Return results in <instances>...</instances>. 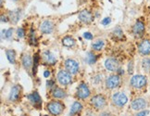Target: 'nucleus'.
I'll use <instances>...</instances> for the list:
<instances>
[{"label":"nucleus","mask_w":150,"mask_h":116,"mask_svg":"<svg viewBox=\"0 0 150 116\" xmlns=\"http://www.w3.org/2000/svg\"><path fill=\"white\" fill-rule=\"evenodd\" d=\"M65 109V105L63 104L61 101H51L47 104V110L49 113H51L52 115L55 116H59L62 113V112L64 111Z\"/></svg>","instance_id":"obj_1"},{"label":"nucleus","mask_w":150,"mask_h":116,"mask_svg":"<svg viewBox=\"0 0 150 116\" xmlns=\"http://www.w3.org/2000/svg\"><path fill=\"white\" fill-rule=\"evenodd\" d=\"M147 83V79L145 75H141V74H137V75H134V76H132L131 81H130V84L132 88H143L144 86H146Z\"/></svg>","instance_id":"obj_2"},{"label":"nucleus","mask_w":150,"mask_h":116,"mask_svg":"<svg viewBox=\"0 0 150 116\" xmlns=\"http://www.w3.org/2000/svg\"><path fill=\"white\" fill-rule=\"evenodd\" d=\"M112 101L114 105H116L118 107H123L125 104L128 101V97L122 92H117L112 96Z\"/></svg>","instance_id":"obj_3"},{"label":"nucleus","mask_w":150,"mask_h":116,"mask_svg":"<svg viewBox=\"0 0 150 116\" xmlns=\"http://www.w3.org/2000/svg\"><path fill=\"white\" fill-rule=\"evenodd\" d=\"M57 81L61 85H68L71 83V74L68 71H59L57 73Z\"/></svg>","instance_id":"obj_4"},{"label":"nucleus","mask_w":150,"mask_h":116,"mask_svg":"<svg viewBox=\"0 0 150 116\" xmlns=\"http://www.w3.org/2000/svg\"><path fill=\"white\" fill-rule=\"evenodd\" d=\"M91 103L96 110H100L103 109L104 107L106 106V97H104L103 95L99 94V95H96L93 97L91 98Z\"/></svg>","instance_id":"obj_5"},{"label":"nucleus","mask_w":150,"mask_h":116,"mask_svg":"<svg viewBox=\"0 0 150 116\" xmlns=\"http://www.w3.org/2000/svg\"><path fill=\"white\" fill-rule=\"evenodd\" d=\"M146 106H147V102L143 97L135 98L131 103V107L134 111H144V109H146Z\"/></svg>","instance_id":"obj_6"},{"label":"nucleus","mask_w":150,"mask_h":116,"mask_svg":"<svg viewBox=\"0 0 150 116\" xmlns=\"http://www.w3.org/2000/svg\"><path fill=\"white\" fill-rule=\"evenodd\" d=\"M120 85V77L118 74L110 75L106 80V86L108 89H114Z\"/></svg>","instance_id":"obj_7"},{"label":"nucleus","mask_w":150,"mask_h":116,"mask_svg":"<svg viewBox=\"0 0 150 116\" xmlns=\"http://www.w3.org/2000/svg\"><path fill=\"white\" fill-rule=\"evenodd\" d=\"M76 95L81 100H85L90 96V90L88 88V86L85 84H80L77 88V92Z\"/></svg>","instance_id":"obj_8"},{"label":"nucleus","mask_w":150,"mask_h":116,"mask_svg":"<svg viewBox=\"0 0 150 116\" xmlns=\"http://www.w3.org/2000/svg\"><path fill=\"white\" fill-rule=\"evenodd\" d=\"M65 67L71 74H75L79 72V63L72 59H69L65 61Z\"/></svg>","instance_id":"obj_9"},{"label":"nucleus","mask_w":150,"mask_h":116,"mask_svg":"<svg viewBox=\"0 0 150 116\" xmlns=\"http://www.w3.org/2000/svg\"><path fill=\"white\" fill-rule=\"evenodd\" d=\"M138 51L143 56H147L150 54V40H143L138 46Z\"/></svg>","instance_id":"obj_10"},{"label":"nucleus","mask_w":150,"mask_h":116,"mask_svg":"<svg viewBox=\"0 0 150 116\" xmlns=\"http://www.w3.org/2000/svg\"><path fill=\"white\" fill-rule=\"evenodd\" d=\"M145 30H146L145 24H144V22L141 21H137L136 23L134 24V28H132V32H134V36L136 37L143 36L144 33H145Z\"/></svg>","instance_id":"obj_11"},{"label":"nucleus","mask_w":150,"mask_h":116,"mask_svg":"<svg viewBox=\"0 0 150 116\" xmlns=\"http://www.w3.org/2000/svg\"><path fill=\"white\" fill-rule=\"evenodd\" d=\"M20 94H21V86L18 85L12 86V88H11L10 93H9V97H8L9 101L11 102L17 101L20 97Z\"/></svg>","instance_id":"obj_12"},{"label":"nucleus","mask_w":150,"mask_h":116,"mask_svg":"<svg viewBox=\"0 0 150 116\" xmlns=\"http://www.w3.org/2000/svg\"><path fill=\"white\" fill-rule=\"evenodd\" d=\"M119 61L116 59H108L105 61V67L107 70L110 72H114V71H118L119 70Z\"/></svg>","instance_id":"obj_13"},{"label":"nucleus","mask_w":150,"mask_h":116,"mask_svg":"<svg viewBox=\"0 0 150 116\" xmlns=\"http://www.w3.org/2000/svg\"><path fill=\"white\" fill-rule=\"evenodd\" d=\"M27 97H28V100H30V102L33 104V106L38 107V108L41 106L42 98H41V97H40V95L38 94L37 92H33V93H32V94L28 95Z\"/></svg>","instance_id":"obj_14"},{"label":"nucleus","mask_w":150,"mask_h":116,"mask_svg":"<svg viewBox=\"0 0 150 116\" xmlns=\"http://www.w3.org/2000/svg\"><path fill=\"white\" fill-rule=\"evenodd\" d=\"M40 30L43 33H51L54 30V24L53 22L50 21H45L44 22L41 23V25H40Z\"/></svg>","instance_id":"obj_15"},{"label":"nucleus","mask_w":150,"mask_h":116,"mask_svg":"<svg viewBox=\"0 0 150 116\" xmlns=\"http://www.w3.org/2000/svg\"><path fill=\"white\" fill-rule=\"evenodd\" d=\"M79 20L84 23H90L94 21V17L93 14L89 12L88 10H83L79 14Z\"/></svg>","instance_id":"obj_16"},{"label":"nucleus","mask_w":150,"mask_h":116,"mask_svg":"<svg viewBox=\"0 0 150 116\" xmlns=\"http://www.w3.org/2000/svg\"><path fill=\"white\" fill-rule=\"evenodd\" d=\"M43 57H44V60H45V63H47L48 65H54L57 62V59L55 58V56L48 50L44 52Z\"/></svg>","instance_id":"obj_17"},{"label":"nucleus","mask_w":150,"mask_h":116,"mask_svg":"<svg viewBox=\"0 0 150 116\" xmlns=\"http://www.w3.org/2000/svg\"><path fill=\"white\" fill-rule=\"evenodd\" d=\"M83 110V105L81 104L79 101H75L73 102L72 106L71 108V112H70V115L71 116H74L78 114L79 112H81V111Z\"/></svg>","instance_id":"obj_18"},{"label":"nucleus","mask_w":150,"mask_h":116,"mask_svg":"<svg viewBox=\"0 0 150 116\" xmlns=\"http://www.w3.org/2000/svg\"><path fill=\"white\" fill-rule=\"evenodd\" d=\"M51 94L56 98H64L66 97V92L59 88H54L51 90Z\"/></svg>","instance_id":"obj_19"},{"label":"nucleus","mask_w":150,"mask_h":116,"mask_svg":"<svg viewBox=\"0 0 150 116\" xmlns=\"http://www.w3.org/2000/svg\"><path fill=\"white\" fill-rule=\"evenodd\" d=\"M22 65L26 70H29L33 65V60L30 55H24L22 57Z\"/></svg>","instance_id":"obj_20"},{"label":"nucleus","mask_w":150,"mask_h":116,"mask_svg":"<svg viewBox=\"0 0 150 116\" xmlns=\"http://www.w3.org/2000/svg\"><path fill=\"white\" fill-rule=\"evenodd\" d=\"M6 55H7V58L8 61L11 63V64H15L16 62V53L15 51L12 49H8L6 50Z\"/></svg>","instance_id":"obj_21"},{"label":"nucleus","mask_w":150,"mask_h":116,"mask_svg":"<svg viewBox=\"0 0 150 116\" xmlns=\"http://www.w3.org/2000/svg\"><path fill=\"white\" fill-rule=\"evenodd\" d=\"M20 16H21V12L20 10H14V11H10L9 12V20L11 21V22L13 23H17L20 20Z\"/></svg>","instance_id":"obj_22"},{"label":"nucleus","mask_w":150,"mask_h":116,"mask_svg":"<svg viewBox=\"0 0 150 116\" xmlns=\"http://www.w3.org/2000/svg\"><path fill=\"white\" fill-rule=\"evenodd\" d=\"M62 44L63 46H67V48H71L75 45V40L71 36H65L62 39Z\"/></svg>","instance_id":"obj_23"},{"label":"nucleus","mask_w":150,"mask_h":116,"mask_svg":"<svg viewBox=\"0 0 150 116\" xmlns=\"http://www.w3.org/2000/svg\"><path fill=\"white\" fill-rule=\"evenodd\" d=\"M85 61L88 63V64H94L96 61V57L94 53H92V52H88L87 54H86V57H85Z\"/></svg>","instance_id":"obj_24"},{"label":"nucleus","mask_w":150,"mask_h":116,"mask_svg":"<svg viewBox=\"0 0 150 116\" xmlns=\"http://www.w3.org/2000/svg\"><path fill=\"white\" fill-rule=\"evenodd\" d=\"M104 46H105V43H104L103 40H96V42L92 44V48H93L94 50L99 51L104 48Z\"/></svg>","instance_id":"obj_25"},{"label":"nucleus","mask_w":150,"mask_h":116,"mask_svg":"<svg viewBox=\"0 0 150 116\" xmlns=\"http://www.w3.org/2000/svg\"><path fill=\"white\" fill-rule=\"evenodd\" d=\"M12 33H13V29L12 28H9V29H8V30H3L1 37H2V39L4 37L6 39H10L11 36H12Z\"/></svg>","instance_id":"obj_26"},{"label":"nucleus","mask_w":150,"mask_h":116,"mask_svg":"<svg viewBox=\"0 0 150 116\" xmlns=\"http://www.w3.org/2000/svg\"><path fill=\"white\" fill-rule=\"evenodd\" d=\"M112 34L116 39H122L123 37V32H122V29L119 28V27L115 29V30L113 31V33H112Z\"/></svg>","instance_id":"obj_27"},{"label":"nucleus","mask_w":150,"mask_h":116,"mask_svg":"<svg viewBox=\"0 0 150 116\" xmlns=\"http://www.w3.org/2000/svg\"><path fill=\"white\" fill-rule=\"evenodd\" d=\"M142 66L146 72H150V59L149 58H145L142 60Z\"/></svg>","instance_id":"obj_28"},{"label":"nucleus","mask_w":150,"mask_h":116,"mask_svg":"<svg viewBox=\"0 0 150 116\" xmlns=\"http://www.w3.org/2000/svg\"><path fill=\"white\" fill-rule=\"evenodd\" d=\"M38 62H39V55L35 54L33 58V74L34 75L36 73L37 67H38Z\"/></svg>","instance_id":"obj_29"},{"label":"nucleus","mask_w":150,"mask_h":116,"mask_svg":"<svg viewBox=\"0 0 150 116\" xmlns=\"http://www.w3.org/2000/svg\"><path fill=\"white\" fill-rule=\"evenodd\" d=\"M24 34H25V33H24V30L22 28H19L18 30H17V36H18L19 38L23 37Z\"/></svg>","instance_id":"obj_30"},{"label":"nucleus","mask_w":150,"mask_h":116,"mask_svg":"<svg viewBox=\"0 0 150 116\" xmlns=\"http://www.w3.org/2000/svg\"><path fill=\"white\" fill-rule=\"evenodd\" d=\"M30 41H31V44L33 45H35L36 41H35V37H34V33H33V31L32 30L31 31V33H30Z\"/></svg>","instance_id":"obj_31"},{"label":"nucleus","mask_w":150,"mask_h":116,"mask_svg":"<svg viewBox=\"0 0 150 116\" xmlns=\"http://www.w3.org/2000/svg\"><path fill=\"white\" fill-rule=\"evenodd\" d=\"M128 72H129V73H130V74L134 73V62H132V61L129 62V66H128Z\"/></svg>","instance_id":"obj_32"},{"label":"nucleus","mask_w":150,"mask_h":116,"mask_svg":"<svg viewBox=\"0 0 150 116\" xmlns=\"http://www.w3.org/2000/svg\"><path fill=\"white\" fill-rule=\"evenodd\" d=\"M148 113H149L148 111H141V112H139L138 113H136L134 116H146Z\"/></svg>","instance_id":"obj_33"},{"label":"nucleus","mask_w":150,"mask_h":116,"mask_svg":"<svg viewBox=\"0 0 150 116\" xmlns=\"http://www.w3.org/2000/svg\"><path fill=\"white\" fill-rule=\"evenodd\" d=\"M83 37L85 39H87V40H91L92 38H93V34H92L91 33H83Z\"/></svg>","instance_id":"obj_34"},{"label":"nucleus","mask_w":150,"mask_h":116,"mask_svg":"<svg viewBox=\"0 0 150 116\" xmlns=\"http://www.w3.org/2000/svg\"><path fill=\"white\" fill-rule=\"evenodd\" d=\"M110 21H111L110 18H105V19L102 21V24L103 25H108V24H109V23H110Z\"/></svg>","instance_id":"obj_35"},{"label":"nucleus","mask_w":150,"mask_h":116,"mask_svg":"<svg viewBox=\"0 0 150 116\" xmlns=\"http://www.w3.org/2000/svg\"><path fill=\"white\" fill-rule=\"evenodd\" d=\"M47 85L48 86V88H52L53 86H55V82H54L53 80H49V81H47Z\"/></svg>","instance_id":"obj_36"},{"label":"nucleus","mask_w":150,"mask_h":116,"mask_svg":"<svg viewBox=\"0 0 150 116\" xmlns=\"http://www.w3.org/2000/svg\"><path fill=\"white\" fill-rule=\"evenodd\" d=\"M44 76H45V78L49 77V76H50V72H49V71H45V73H44Z\"/></svg>","instance_id":"obj_37"},{"label":"nucleus","mask_w":150,"mask_h":116,"mask_svg":"<svg viewBox=\"0 0 150 116\" xmlns=\"http://www.w3.org/2000/svg\"><path fill=\"white\" fill-rule=\"evenodd\" d=\"M1 21H2V22H4V21H5V22H7V21H8L7 18H6V17H4V15L1 16Z\"/></svg>","instance_id":"obj_38"},{"label":"nucleus","mask_w":150,"mask_h":116,"mask_svg":"<svg viewBox=\"0 0 150 116\" xmlns=\"http://www.w3.org/2000/svg\"><path fill=\"white\" fill-rule=\"evenodd\" d=\"M100 116H111V114L108 113V112H102L100 114Z\"/></svg>","instance_id":"obj_39"},{"label":"nucleus","mask_w":150,"mask_h":116,"mask_svg":"<svg viewBox=\"0 0 150 116\" xmlns=\"http://www.w3.org/2000/svg\"><path fill=\"white\" fill-rule=\"evenodd\" d=\"M118 71H119L118 75H119V74H123V73H124V71H123V70H120H120H118Z\"/></svg>","instance_id":"obj_40"},{"label":"nucleus","mask_w":150,"mask_h":116,"mask_svg":"<svg viewBox=\"0 0 150 116\" xmlns=\"http://www.w3.org/2000/svg\"><path fill=\"white\" fill-rule=\"evenodd\" d=\"M21 116H26V115H21Z\"/></svg>","instance_id":"obj_41"},{"label":"nucleus","mask_w":150,"mask_h":116,"mask_svg":"<svg viewBox=\"0 0 150 116\" xmlns=\"http://www.w3.org/2000/svg\"><path fill=\"white\" fill-rule=\"evenodd\" d=\"M90 116H92V115H90Z\"/></svg>","instance_id":"obj_42"}]
</instances>
